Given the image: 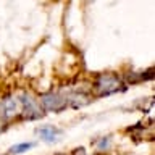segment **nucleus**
<instances>
[{"instance_id": "f257e3e1", "label": "nucleus", "mask_w": 155, "mask_h": 155, "mask_svg": "<svg viewBox=\"0 0 155 155\" xmlns=\"http://www.w3.org/2000/svg\"><path fill=\"white\" fill-rule=\"evenodd\" d=\"M120 87H121V79L116 74H113V73L99 74L94 82V89L97 92V95H100V97L115 94V92L120 91Z\"/></svg>"}, {"instance_id": "7ed1b4c3", "label": "nucleus", "mask_w": 155, "mask_h": 155, "mask_svg": "<svg viewBox=\"0 0 155 155\" xmlns=\"http://www.w3.org/2000/svg\"><path fill=\"white\" fill-rule=\"evenodd\" d=\"M21 99V115L26 120H37L44 116V108L39 104V100H36L31 94H23L19 95Z\"/></svg>"}, {"instance_id": "20e7f679", "label": "nucleus", "mask_w": 155, "mask_h": 155, "mask_svg": "<svg viewBox=\"0 0 155 155\" xmlns=\"http://www.w3.org/2000/svg\"><path fill=\"white\" fill-rule=\"evenodd\" d=\"M39 104L44 110L48 111H61L65 110L68 104H66V97L60 94V92H47V94H42L41 99H39Z\"/></svg>"}, {"instance_id": "39448f33", "label": "nucleus", "mask_w": 155, "mask_h": 155, "mask_svg": "<svg viewBox=\"0 0 155 155\" xmlns=\"http://www.w3.org/2000/svg\"><path fill=\"white\" fill-rule=\"evenodd\" d=\"M36 134L44 140V142L53 144V142H57V140H60L63 131L58 129V128H55V126L47 124V126H42V128H37V129H36Z\"/></svg>"}, {"instance_id": "0eeeda50", "label": "nucleus", "mask_w": 155, "mask_h": 155, "mask_svg": "<svg viewBox=\"0 0 155 155\" xmlns=\"http://www.w3.org/2000/svg\"><path fill=\"white\" fill-rule=\"evenodd\" d=\"M110 145H111V137H110V136L102 137L100 140H97V142H95V147L99 150H107V149H110Z\"/></svg>"}, {"instance_id": "423d86ee", "label": "nucleus", "mask_w": 155, "mask_h": 155, "mask_svg": "<svg viewBox=\"0 0 155 155\" xmlns=\"http://www.w3.org/2000/svg\"><path fill=\"white\" fill-rule=\"evenodd\" d=\"M34 142H21V144H16L13 145V147H10L8 153H23V152H28V150H31L34 147Z\"/></svg>"}, {"instance_id": "6e6552de", "label": "nucleus", "mask_w": 155, "mask_h": 155, "mask_svg": "<svg viewBox=\"0 0 155 155\" xmlns=\"http://www.w3.org/2000/svg\"><path fill=\"white\" fill-rule=\"evenodd\" d=\"M73 155H86V150L82 149V147L81 149H76L74 152H73Z\"/></svg>"}, {"instance_id": "1a4fd4ad", "label": "nucleus", "mask_w": 155, "mask_h": 155, "mask_svg": "<svg viewBox=\"0 0 155 155\" xmlns=\"http://www.w3.org/2000/svg\"><path fill=\"white\" fill-rule=\"evenodd\" d=\"M57 155H63V153H57Z\"/></svg>"}, {"instance_id": "f03ea898", "label": "nucleus", "mask_w": 155, "mask_h": 155, "mask_svg": "<svg viewBox=\"0 0 155 155\" xmlns=\"http://www.w3.org/2000/svg\"><path fill=\"white\" fill-rule=\"evenodd\" d=\"M21 115V99L19 95H7L0 100V120L7 121Z\"/></svg>"}]
</instances>
